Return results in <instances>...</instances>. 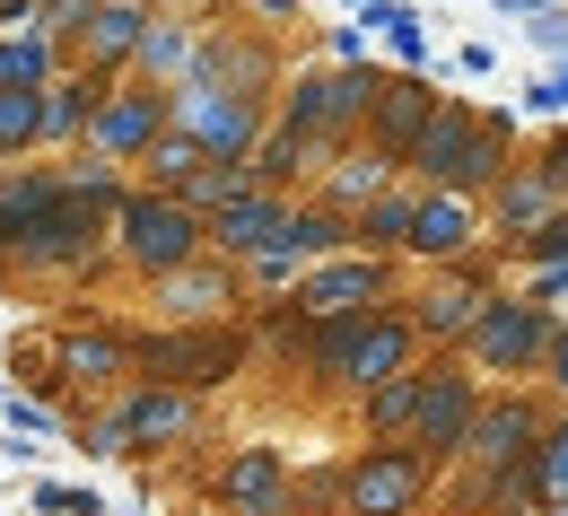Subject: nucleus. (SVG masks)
Returning <instances> with one entry per match:
<instances>
[{
	"instance_id": "3",
	"label": "nucleus",
	"mask_w": 568,
	"mask_h": 516,
	"mask_svg": "<svg viewBox=\"0 0 568 516\" xmlns=\"http://www.w3.org/2000/svg\"><path fill=\"white\" fill-rule=\"evenodd\" d=\"M211 254V220L184 202V193H158V184H123V202H114V245H105V263L123 272V281H166V272H184V263H202Z\"/></svg>"
},
{
	"instance_id": "32",
	"label": "nucleus",
	"mask_w": 568,
	"mask_h": 516,
	"mask_svg": "<svg viewBox=\"0 0 568 516\" xmlns=\"http://www.w3.org/2000/svg\"><path fill=\"white\" fill-rule=\"evenodd\" d=\"M202 166H211V149L193 141V132H175V123H166V132L149 141V158H141V184H158V193H184Z\"/></svg>"
},
{
	"instance_id": "22",
	"label": "nucleus",
	"mask_w": 568,
	"mask_h": 516,
	"mask_svg": "<svg viewBox=\"0 0 568 516\" xmlns=\"http://www.w3.org/2000/svg\"><path fill=\"white\" fill-rule=\"evenodd\" d=\"M53 193H62V158H9L0 166V281H9V263L27 254V236H36V220L53 211Z\"/></svg>"
},
{
	"instance_id": "14",
	"label": "nucleus",
	"mask_w": 568,
	"mask_h": 516,
	"mask_svg": "<svg viewBox=\"0 0 568 516\" xmlns=\"http://www.w3.org/2000/svg\"><path fill=\"white\" fill-rule=\"evenodd\" d=\"M245 263H227V254H202V263H184V272H166V281H149V306H158V324H236V306H245Z\"/></svg>"
},
{
	"instance_id": "33",
	"label": "nucleus",
	"mask_w": 568,
	"mask_h": 516,
	"mask_svg": "<svg viewBox=\"0 0 568 516\" xmlns=\"http://www.w3.org/2000/svg\"><path fill=\"white\" fill-rule=\"evenodd\" d=\"M44 149V88H0V166Z\"/></svg>"
},
{
	"instance_id": "16",
	"label": "nucleus",
	"mask_w": 568,
	"mask_h": 516,
	"mask_svg": "<svg viewBox=\"0 0 568 516\" xmlns=\"http://www.w3.org/2000/svg\"><path fill=\"white\" fill-rule=\"evenodd\" d=\"M428 114H437V88H428L420 71H376V79H367V123H358V141L403 166L412 141L428 132Z\"/></svg>"
},
{
	"instance_id": "47",
	"label": "nucleus",
	"mask_w": 568,
	"mask_h": 516,
	"mask_svg": "<svg viewBox=\"0 0 568 516\" xmlns=\"http://www.w3.org/2000/svg\"><path fill=\"white\" fill-rule=\"evenodd\" d=\"M149 9H184V0H149Z\"/></svg>"
},
{
	"instance_id": "10",
	"label": "nucleus",
	"mask_w": 568,
	"mask_h": 516,
	"mask_svg": "<svg viewBox=\"0 0 568 516\" xmlns=\"http://www.w3.org/2000/svg\"><path fill=\"white\" fill-rule=\"evenodd\" d=\"M376 306H394V263L358 254V245L297 272V290H288V315H306V324H351V315H376Z\"/></svg>"
},
{
	"instance_id": "35",
	"label": "nucleus",
	"mask_w": 568,
	"mask_h": 516,
	"mask_svg": "<svg viewBox=\"0 0 568 516\" xmlns=\"http://www.w3.org/2000/svg\"><path fill=\"white\" fill-rule=\"evenodd\" d=\"M0 421H9V438H71L62 403H53V394H27V385H18L9 403H0Z\"/></svg>"
},
{
	"instance_id": "27",
	"label": "nucleus",
	"mask_w": 568,
	"mask_h": 516,
	"mask_svg": "<svg viewBox=\"0 0 568 516\" xmlns=\"http://www.w3.org/2000/svg\"><path fill=\"white\" fill-rule=\"evenodd\" d=\"M412 421H420V368L385 376L376 394H358V438L367 446H412Z\"/></svg>"
},
{
	"instance_id": "18",
	"label": "nucleus",
	"mask_w": 568,
	"mask_h": 516,
	"mask_svg": "<svg viewBox=\"0 0 568 516\" xmlns=\"http://www.w3.org/2000/svg\"><path fill=\"white\" fill-rule=\"evenodd\" d=\"M149 0H97V18L71 36V53H62V71H88V79H132V62H141V36H149Z\"/></svg>"
},
{
	"instance_id": "20",
	"label": "nucleus",
	"mask_w": 568,
	"mask_h": 516,
	"mask_svg": "<svg viewBox=\"0 0 568 516\" xmlns=\"http://www.w3.org/2000/svg\"><path fill=\"white\" fill-rule=\"evenodd\" d=\"M211 499L227 516H297V482H288V455L281 446H236L227 464H219V482H211Z\"/></svg>"
},
{
	"instance_id": "31",
	"label": "nucleus",
	"mask_w": 568,
	"mask_h": 516,
	"mask_svg": "<svg viewBox=\"0 0 568 516\" xmlns=\"http://www.w3.org/2000/svg\"><path fill=\"white\" fill-rule=\"evenodd\" d=\"M358 27H367V36H385L394 71H420V62H428V27H420V9H412V0H367V9H358Z\"/></svg>"
},
{
	"instance_id": "1",
	"label": "nucleus",
	"mask_w": 568,
	"mask_h": 516,
	"mask_svg": "<svg viewBox=\"0 0 568 516\" xmlns=\"http://www.w3.org/2000/svg\"><path fill=\"white\" fill-rule=\"evenodd\" d=\"M525 149H516V123L507 114H481V105H464V97H437V114H428V132L412 141V175H420L428 193H464V202H490L498 175L516 166Z\"/></svg>"
},
{
	"instance_id": "11",
	"label": "nucleus",
	"mask_w": 568,
	"mask_h": 516,
	"mask_svg": "<svg viewBox=\"0 0 568 516\" xmlns=\"http://www.w3.org/2000/svg\"><path fill=\"white\" fill-rule=\"evenodd\" d=\"M473 412H481V376L464 368V351H437V360H420V421H412V446H420L437 473L464 455V438H473Z\"/></svg>"
},
{
	"instance_id": "21",
	"label": "nucleus",
	"mask_w": 568,
	"mask_h": 516,
	"mask_svg": "<svg viewBox=\"0 0 568 516\" xmlns=\"http://www.w3.org/2000/svg\"><path fill=\"white\" fill-rule=\"evenodd\" d=\"M481 202H464V193H428L420 184V202H412V263H428V272H446V263H464L473 245H481Z\"/></svg>"
},
{
	"instance_id": "38",
	"label": "nucleus",
	"mask_w": 568,
	"mask_h": 516,
	"mask_svg": "<svg viewBox=\"0 0 568 516\" xmlns=\"http://www.w3.org/2000/svg\"><path fill=\"white\" fill-rule=\"evenodd\" d=\"M88 18H97V0H36V27H44L62 53H71V36L88 27Z\"/></svg>"
},
{
	"instance_id": "46",
	"label": "nucleus",
	"mask_w": 568,
	"mask_h": 516,
	"mask_svg": "<svg viewBox=\"0 0 568 516\" xmlns=\"http://www.w3.org/2000/svg\"><path fill=\"white\" fill-rule=\"evenodd\" d=\"M18 18H36V0H0V27H18Z\"/></svg>"
},
{
	"instance_id": "41",
	"label": "nucleus",
	"mask_w": 568,
	"mask_h": 516,
	"mask_svg": "<svg viewBox=\"0 0 568 516\" xmlns=\"http://www.w3.org/2000/svg\"><path fill=\"white\" fill-rule=\"evenodd\" d=\"M525 97H534V114H568V62H560V71H542Z\"/></svg>"
},
{
	"instance_id": "2",
	"label": "nucleus",
	"mask_w": 568,
	"mask_h": 516,
	"mask_svg": "<svg viewBox=\"0 0 568 516\" xmlns=\"http://www.w3.org/2000/svg\"><path fill=\"white\" fill-rule=\"evenodd\" d=\"M420 324H412V306L394 297V306H376V315H351V324H315L306 333V360H297V376H315L324 394H376L385 376L420 368Z\"/></svg>"
},
{
	"instance_id": "42",
	"label": "nucleus",
	"mask_w": 568,
	"mask_h": 516,
	"mask_svg": "<svg viewBox=\"0 0 568 516\" xmlns=\"http://www.w3.org/2000/svg\"><path fill=\"white\" fill-rule=\"evenodd\" d=\"M542 385H551V394H560V403H568V333H560V342H551V360H542Z\"/></svg>"
},
{
	"instance_id": "13",
	"label": "nucleus",
	"mask_w": 568,
	"mask_h": 516,
	"mask_svg": "<svg viewBox=\"0 0 568 516\" xmlns=\"http://www.w3.org/2000/svg\"><path fill=\"white\" fill-rule=\"evenodd\" d=\"M158 132H166V88H158V79H114V88L97 97L79 149H88L97 166H141Z\"/></svg>"
},
{
	"instance_id": "8",
	"label": "nucleus",
	"mask_w": 568,
	"mask_h": 516,
	"mask_svg": "<svg viewBox=\"0 0 568 516\" xmlns=\"http://www.w3.org/2000/svg\"><path fill=\"white\" fill-rule=\"evenodd\" d=\"M193 79H211V88H227V97H254V105H281L288 62H281V44H272V27H245V18H202Z\"/></svg>"
},
{
	"instance_id": "5",
	"label": "nucleus",
	"mask_w": 568,
	"mask_h": 516,
	"mask_svg": "<svg viewBox=\"0 0 568 516\" xmlns=\"http://www.w3.org/2000/svg\"><path fill=\"white\" fill-rule=\"evenodd\" d=\"M254 360V333L245 324H158V333H132V368L149 385H184V394H219L236 385ZM132 376V385H141Z\"/></svg>"
},
{
	"instance_id": "15",
	"label": "nucleus",
	"mask_w": 568,
	"mask_h": 516,
	"mask_svg": "<svg viewBox=\"0 0 568 516\" xmlns=\"http://www.w3.org/2000/svg\"><path fill=\"white\" fill-rule=\"evenodd\" d=\"M490 297H498V290H490V263H473V254H464V263H446L420 297H403V306H412V324H420L428 351H464Z\"/></svg>"
},
{
	"instance_id": "29",
	"label": "nucleus",
	"mask_w": 568,
	"mask_h": 516,
	"mask_svg": "<svg viewBox=\"0 0 568 516\" xmlns=\"http://www.w3.org/2000/svg\"><path fill=\"white\" fill-rule=\"evenodd\" d=\"M97 97H105V79H88V71H62V79H53V88H44V149H62V158H71V149L88 141Z\"/></svg>"
},
{
	"instance_id": "43",
	"label": "nucleus",
	"mask_w": 568,
	"mask_h": 516,
	"mask_svg": "<svg viewBox=\"0 0 568 516\" xmlns=\"http://www.w3.org/2000/svg\"><path fill=\"white\" fill-rule=\"evenodd\" d=\"M245 9H254L263 27H297V0H245Z\"/></svg>"
},
{
	"instance_id": "23",
	"label": "nucleus",
	"mask_w": 568,
	"mask_h": 516,
	"mask_svg": "<svg viewBox=\"0 0 568 516\" xmlns=\"http://www.w3.org/2000/svg\"><path fill=\"white\" fill-rule=\"evenodd\" d=\"M288 211H297V193L254 184L245 202L211 211V254H227V263H254V254H272V245H281V227H288Z\"/></svg>"
},
{
	"instance_id": "17",
	"label": "nucleus",
	"mask_w": 568,
	"mask_h": 516,
	"mask_svg": "<svg viewBox=\"0 0 568 516\" xmlns=\"http://www.w3.org/2000/svg\"><path fill=\"white\" fill-rule=\"evenodd\" d=\"M53 368H62V394H114V385H132V333L123 324H88L71 315L62 333H53Z\"/></svg>"
},
{
	"instance_id": "24",
	"label": "nucleus",
	"mask_w": 568,
	"mask_h": 516,
	"mask_svg": "<svg viewBox=\"0 0 568 516\" xmlns=\"http://www.w3.org/2000/svg\"><path fill=\"white\" fill-rule=\"evenodd\" d=\"M394 175H403L394 158H376L367 141H351L324 175H315V202H324V211H342V220H358L367 202H385V193H394Z\"/></svg>"
},
{
	"instance_id": "9",
	"label": "nucleus",
	"mask_w": 568,
	"mask_h": 516,
	"mask_svg": "<svg viewBox=\"0 0 568 516\" xmlns=\"http://www.w3.org/2000/svg\"><path fill=\"white\" fill-rule=\"evenodd\" d=\"M437 499V464L420 446H358L342 464V516H420Z\"/></svg>"
},
{
	"instance_id": "34",
	"label": "nucleus",
	"mask_w": 568,
	"mask_h": 516,
	"mask_svg": "<svg viewBox=\"0 0 568 516\" xmlns=\"http://www.w3.org/2000/svg\"><path fill=\"white\" fill-rule=\"evenodd\" d=\"M534 508L568 516V412H551V429H542V446H534Z\"/></svg>"
},
{
	"instance_id": "30",
	"label": "nucleus",
	"mask_w": 568,
	"mask_h": 516,
	"mask_svg": "<svg viewBox=\"0 0 568 516\" xmlns=\"http://www.w3.org/2000/svg\"><path fill=\"white\" fill-rule=\"evenodd\" d=\"M412 202H420V184H412V193L394 184L385 202H367V211L351 220V245H358V254H385V263H403V245H412Z\"/></svg>"
},
{
	"instance_id": "7",
	"label": "nucleus",
	"mask_w": 568,
	"mask_h": 516,
	"mask_svg": "<svg viewBox=\"0 0 568 516\" xmlns=\"http://www.w3.org/2000/svg\"><path fill=\"white\" fill-rule=\"evenodd\" d=\"M551 342H560V315L551 306H534V297L498 290L490 306H481V324H473V342H464V368L473 376H542V360H551Z\"/></svg>"
},
{
	"instance_id": "39",
	"label": "nucleus",
	"mask_w": 568,
	"mask_h": 516,
	"mask_svg": "<svg viewBox=\"0 0 568 516\" xmlns=\"http://www.w3.org/2000/svg\"><path fill=\"white\" fill-rule=\"evenodd\" d=\"M27 499H36L44 516H105V499H97V490H71V482H36Z\"/></svg>"
},
{
	"instance_id": "25",
	"label": "nucleus",
	"mask_w": 568,
	"mask_h": 516,
	"mask_svg": "<svg viewBox=\"0 0 568 516\" xmlns=\"http://www.w3.org/2000/svg\"><path fill=\"white\" fill-rule=\"evenodd\" d=\"M551 211H568V202L551 193V184H542V175H534V166H525V158H516V166L498 175V193L481 202V220H490V236H507V245H516V236H534V227L551 220Z\"/></svg>"
},
{
	"instance_id": "37",
	"label": "nucleus",
	"mask_w": 568,
	"mask_h": 516,
	"mask_svg": "<svg viewBox=\"0 0 568 516\" xmlns=\"http://www.w3.org/2000/svg\"><path fill=\"white\" fill-rule=\"evenodd\" d=\"M516 263H525V272H551V263H568V211H551L534 236H516Z\"/></svg>"
},
{
	"instance_id": "40",
	"label": "nucleus",
	"mask_w": 568,
	"mask_h": 516,
	"mask_svg": "<svg viewBox=\"0 0 568 516\" xmlns=\"http://www.w3.org/2000/svg\"><path fill=\"white\" fill-rule=\"evenodd\" d=\"M525 166H534V175H542V184H551V193L568 202V123L551 132V141H534V149H525Z\"/></svg>"
},
{
	"instance_id": "19",
	"label": "nucleus",
	"mask_w": 568,
	"mask_h": 516,
	"mask_svg": "<svg viewBox=\"0 0 568 516\" xmlns=\"http://www.w3.org/2000/svg\"><path fill=\"white\" fill-rule=\"evenodd\" d=\"M123 438H132V455H175V446L202 438V394H184V385H123Z\"/></svg>"
},
{
	"instance_id": "26",
	"label": "nucleus",
	"mask_w": 568,
	"mask_h": 516,
	"mask_svg": "<svg viewBox=\"0 0 568 516\" xmlns=\"http://www.w3.org/2000/svg\"><path fill=\"white\" fill-rule=\"evenodd\" d=\"M193 53H202V18H184V9H158L141 36V62L132 79H158V88H184L193 79Z\"/></svg>"
},
{
	"instance_id": "45",
	"label": "nucleus",
	"mask_w": 568,
	"mask_h": 516,
	"mask_svg": "<svg viewBox=\"0 0 568 516\" xmlns=\"http://www.w3.org/2000/svg\"><path fill=\"white\" fill-rule=\"evenodd\" d=\"M507 18H551V0H498Z\"/></svg>"
},
{
	"instance_id": "6",
	"label": "nucleus",
	"mask_w": 568,
	"mask_h": 516,
	"mask_svg": "<svg viewBox=\"0 0 568 516\" xmlns=\"http://www.w3.org/2000/svg\"><path fill=\"white\" fill-rule=\"evenodd\" d=\"M367 62H315V71H297L281 88V105H272V123H288V132H306L315 149H342L358 141V123H367Z\"/></svg>"
},
{
	"instance_id": "12",
	"label": "nucleus",
	"mask_w": 568,
	"mask_h": 516,
	"mask_svg": "<svg viewBox=\"0 0 568 516\" xmlns=\"http://www.w3.org/2000/svg\"><path fill=\"white\" fill-rule=\"evenodd\" d=\"M166 123H175V132H193L211 158H254L263 132H272V105L227 97V88H211V79H184V88H166Z\"/></svg>"
},
{
	"instance_id": "4",
	"label": "nucleus",
	"mask_w": 568,
	"mask_h": 516,
	"mask_svg": "<svg viewBox=\"0 0 568 516\" xmlns=\"http://www.w3.org/2000/svg\"><path fill=\"white\" fill-rule=\"evenodd\" d=\"M542 429H551V412L534 403V394H481V412H473V438H464V455L446 464L455 473V490H446V508L455 516H481V499H490L498 473H525L534 464V446H542Z\"/></svg>"
},
{
	"instance_id": "44",
	"label": "nucleus",
	"mask_w": 568,
	"mask_h": 516,
	"mask_svg": "<svg viewBox=\"0 0 568 516\" xmlns=\"http://www.w3.org/2000/svg\"><path fill=\"white\" fill-rule=\"evenodd\" d=\"M184 18H236V0H184Z\"/></svg>"
},
{
	"instance_id": "28",
	"label": "nucleus",
	"mask_w": 568,
	"mask_h": 516,
	"mask_svg": "<svg viewBox=\"0 0 568 516\" xmlns=\"http://www.w3.org/2000/svg\"><path fill=\"white\" fill-rule=\"evenodd\" d=\"M53 79H62V44L36 18L0 27V88H53Z\"/></svg>"
},
{
	"instance_id": "36",
	"label": "nucleus",
	"mask_w": 568,
	"mask_h": 516,
	"mask_svg": "<svg viewBox=\"0 0 568 516\" xmlns=\"http://www.w3.org/2000/svg\"><path fill=\"white\" fill-rule=\"evenodd\" d=\"M71 446L88 455V464H114V455H132V438H123V412H79V421H71Z\"/></svg>"
}]
</instances>
